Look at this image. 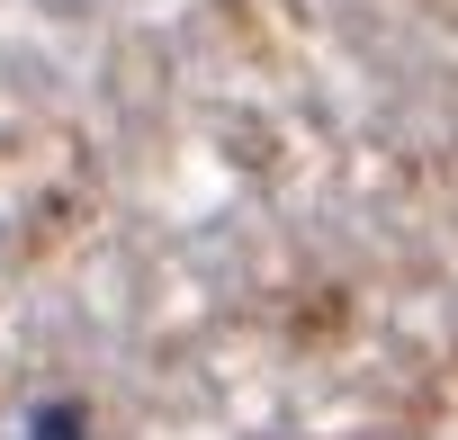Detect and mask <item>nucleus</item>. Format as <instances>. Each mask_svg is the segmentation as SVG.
Listing matches in <instances>:
<instances>
[{"label": "nucleus", "instance_id": "obj_1", "mask_svg": "<svg viewBox=\"0 0 458 440\" xmlns=\"http://www.w3.org/2000/svg\"><path fill=\"white\" fill-rule=\"evenodd\" d=\"M37 440H81V404H46L37 413Z\"/></svg>", "mask_w": 458, "mask_h": 440}]
</instances>
